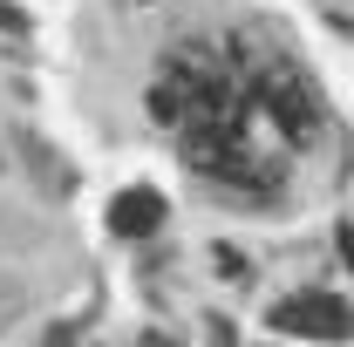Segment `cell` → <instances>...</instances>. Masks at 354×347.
I'll list each match as a JSON object with an SVG mask.
<instances>
[{"instance_id":"obj_1","label":"cell","mask_w":354,"mask_h":347,"mask_svg":"<svg viewBox=\"0 0 354 347\" xmlns=\"http://www.w3.org/2000/svg\"><path fill=\"white\" fill-rule=\"evenodd\" d=\"M150 116L177 130L198 177L225 191H279L320 136V95L286 48L177 41L157 62Z\"/></svg>"},{"instance_id":"obj_4","label":"cell","mask_w":354,"mask_h":347,"mask_svg":"<svg viewBox=\"0 0 354 347\" xmlns=\"http://www.w3.org/2000/svg\"><path fill=\"white\" fill-rule=\"evenodd\" d=\"M341 259L354 265V225H341Z\"/></svg>"},{"instance_id":"obj_3","label":"cell","mask_w":354,"mask_h":347,"mask_svg":"<svg viewBox=\"0 0 354 347\" xmlns=\"http://www.w3.org/2000/svg\"><path fill=\"white\" fill-rule=\"evenodd\" d=\"M157 225H164V198H157V191L130 184L123 198H109V232H116V238H150Z\"/></svg>"},{"instance_id":"obj_2","label":"cell","mask_w":354,"mask_h":347,"mask_svg":"<svg viewBox=\"0 0 354 347\" xmlns=\"http://www.w3.org/2000/svg\"><path fill=\"white\" fill-rule=\"evenodd\" d=\"M272 327H279V334H300V341H348L354 313L334 300V293H293V300L272 306Z\"/></svg>"}]
</instances>
